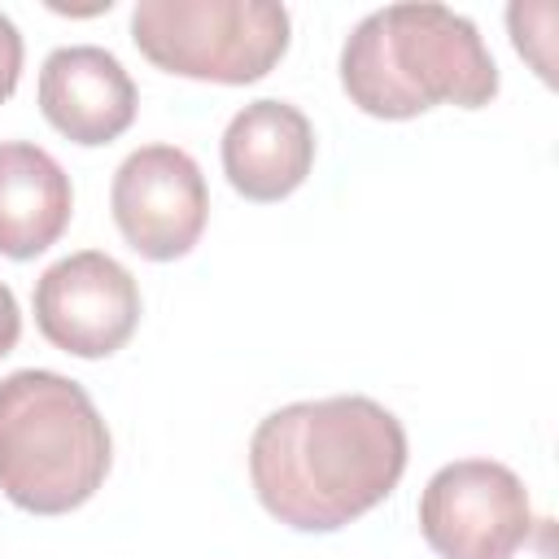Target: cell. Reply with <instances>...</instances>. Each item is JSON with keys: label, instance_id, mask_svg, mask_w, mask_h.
Instances as JSON below:
<instances>
[{"label": "cell", "instance_id": "1", "mask_svg": "<svg viewBox=\"0 0 559 559\" xmlns=\"http://www.w3.org/2000/svg\"><path fill=\"white\" fill-rule=\"evenodd\" d=\"M406 472L402 419L362 393L288 402L249 441L258 502L297 533H336L380 507Z\"/></svg>", "mask_w": 559, "mask_h": 559}, {"label": "cell", "instance_id": "2", "mask_svg": "<svg viewBox=\"0 0 559 559\" xmlns=\"http://www.w3.org/2000/svg\"><path fill=\"white\" fill-rule=\"evenodd\" d=\"M341 87L362 114L402 122L437 105H489L498 96V66L463 13L445 4H389L345 35Z\"/></svg>", "mask_w": 559, "mask_h": 559}, {"label": "cell", "instance_id": "3", "mask_svg": "<svg viewBox=\"0 0 559 559\" xmlns=\"http://www.w3.org/2000/svg\"><path fill=\"white\" fill-rule=\"evenodd\" d=\"M114 441L87 389L26 367L0 380V489L31 515L79 511L109 476Z\"/></svg>", "mask_w": 559, "mask_h": 559}, {"label": "cell", "instance_id": "4", "mask_svg": "<svg viewBox=\"0 0 559 559\" xmlns=\"http://www.w3.org/2000/svg\"><path fill=\"white\" fill-rule=\"evenodd\" d=\"M293 17L271 0H140L135 48L166 74L197 83H258L288 52Z\"/></svg>", "mask_w": 559, "mask_h": 559}, {"label": "cell", "instance_id": "5", "mask_svg": "<svg viewBox=\"0 0 559 559\" xmlns=\"http://www.w3.org/2000/svg\"><path fill=\"white\" fill-rule=\"evenodd\" d=\"M528 528V489L493 459H454L419 493V533L441 559H507Z\"/></svg>", "mask_w": 559, "mask_h": 559}, {"label": "cell", "instance_id": "6", "mask_svg": "<svg viewBox=\"0 0 559 559\" xmlns=\"http://www.w3.org/2000/svg\"><path fill=\"white\" fill-rule=\"evenodd\" d=\"M109 210L122 240L148 262L192 253L210 218V188L192 153L175 144H144L122 157L109 188Z\"/></svg>", "mask_w": 559, "mask_h": 559}, {"label": "cell", "instance_id": "7", "mask_svg": "<svg viewBox=\"0 0 559 559\" xmlns=\"http://www.w3.org/2000/svg\"><path fill=\"white\" fill-rule=\"evenodd\" d=\"M35 328L61 354L109 358L140 328V284L118 258L79 249L35 280Z\"/></svg>", "mask_w": 559, "mask_h": 559}, {"label": "cell", "instance_id": "8", "mask_svg": "<svg viewBox=\"0 0 559 559\" xmlns=\"http://www.w3.org/2000/svg\"><path fill=\"white\" fill-rule=\"evenodd\" d=\"M39 109L66 140L96 148L135 122L140 92L114 52L96 44H70L44 57Z\"/></svg>", "mask_w": 559, "mask_h": 559}, {"label": "cell", "instance_id": "9", "mask_svg": "<svg viewBox=\"0 0 559 559\" xmlns=\"http://www.w3.org/2000/svg\"><path fill=\"white\" fill-rule=\"evenodd\" d=\"M314 166V127L288 100H253L223 131V175L258 205L293 197Z\"/></svg>", "mask_w": 559, "mask_h": 559}, {"label": "cell", "instance_id": "10", "mask_svg": "<svg viewBox=\"0 0 559 559\" xmlns=\"http://www.w3.org/2000/svg\"><path fill=\"white\" fill-rule=\"evenodd\" d=\"M74 214V188L61 162L31 144H0V258L26 262L61 240Z\"/></svg>", "mask_w": 559, "mask_h": 559}, {"label": "cell", "instance_id": "11", "mask_svg": "<svg viewBox=\"0 0 559 559\" xmlns=\"http://www.w3.org/2000/svg\"><path fill=\"white\" fill-rule=\"evenodd\" d=\"M22 79V35L9 13H0V105L17 92Z\"/></svg>", "mask_w": 559, "mask_h": 559}, {"label": "cell", "instance_id": "12", "mask_svg": "<svg viewBox=\"0 0 559 559\" xmlns=\"http://www.w3.org/2000/svg\"><path fill=\"white\" fill-rule=\"evenodd\" d=\"M507 559H559V528H555V520L550 515L533 520V528L524 533V542Z\"/></svg>", "mask_w": 559, "mask_h": 559}, {"label": "cell", "instance_id": "13", "mask_svg": "<svg viewBox=\"0 0 559 559\" xmlns=\"http://www.w3.org/2000/svg\"><path fill=\"white\" fill-rule=\"evenodd\" d=\"M17 336H22V310H17L13 288H9V284H0V358L17 345Z\"/></svg>", "mask_w": 559, "mask_h": 559}]
</instances>
